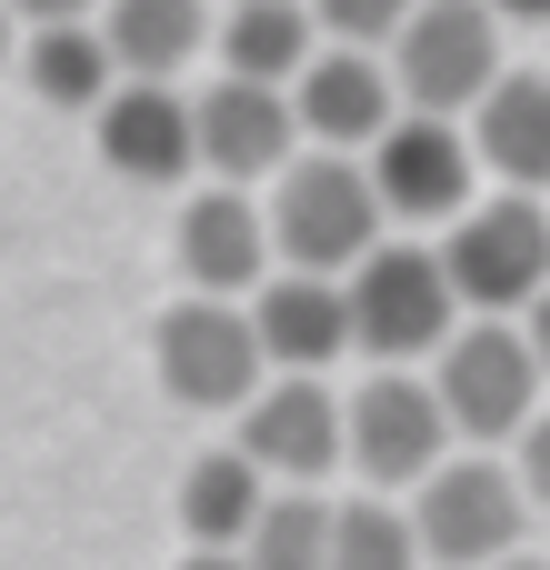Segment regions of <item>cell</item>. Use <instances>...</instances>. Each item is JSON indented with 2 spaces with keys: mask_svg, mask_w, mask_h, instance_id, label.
<instances>
[{
  "mask_svg": "<svg viewBox=\"0 0 550 570\" xmlns=\"http://www.w3.org/2000/svg\"><path fill=\"white\" fill-rule=\"evenodd\" d=\"M261 210H271L281 271H331V281H351V271L381 250V190H371V160H351V150L291 160Z\"/></svg>",
  "mask_w": 550,
  "mask_h": 570,
  "instance_id": "1",
  "label": "cell"
},
{
  "mask_svg": "<svg viewBox=\"0 0 550 570\" xmlns=\"http://www.w3.org/2000/svg\"><path fill=\"white\" fill-rule=\"evenodd\" d=\"M150 361H160V391H170L180 411H240V401L271 381V351H261L251 301H220V291L170 301L160 331H150Z\"/></svg>",
  "mask_w": 550,
  "mask_h": 570,
  "instance_id": "2",
  "label": "cell"
},
{
  "mask_svg": "<svg viewBox=\"0 0 550 570\" xmlns=\"http://www.w3.org/2000/svg\"><path fill=\"white\" fill-rule=\"evenodd\" d=\"M351 341L381 361V371H401V361H431L451 331H461V291H451V271H441V250H411V240H381L351 281Z\"/></svg>",
  "mask_w": 550,
  "mask_h": 570,
  "instance_id": "3",
  "label": "cell"
},
{
  "mask_svg": "<svg viewBox=\"0 0 550 570\" xmlns=\"http://www.w3.org/2000/svg\"><path fill=\"white\" fill-rule=\"evenodd\" d=\"M541 381L550 371L521 321H471V331H451L431 351V391H441L461 441H521L531 411H541Z\"/></svg>",
  "mask_w": 550,
  "mask_h": 570,
  "instance_id": "4",
  "label": "cell"
},
{
  "mask_svg": "<svg viewBox=\"0 0 550 570\" xmlns=\"http://www.w3.org/2000/svg\"><path fill=\"white\" fill-rule=\"evenodd\" d=\"M411 531H421V551H431L441 570H491V561L521 551V531H531V491H521L511 461L461 451V461H441V471L421 481Z\"/></svg>",
  "mask_w": 550,
  "mask_h": 570,
  "instance_id": "5",
  "label": "cell"
},
{
  "mask_svg": "<svg viewBox=\"0 0 550 570\" xmlns=\"http://www.w3.org/2000/svg\"><path fill=\"white\" fill-rule=\"evenodd\" d=\"M441 271L461 291V311H531L550 291V210L531 190H501V200H471L441 240Z\"/></svg>",
  "mask_w": 550,
  "mask_h": 570,
  "instance_id": "6",
  "label": "cell"
},
{
  "mask_svg": "<svg viewBox=\"0 0 550 570\" xmlns=\"http://www.w3.org/2000/svg\"><path fill=\"white\" fill-rule=\"evenodd\" d=\"M501 70H511V60H501V10H491V0H421L411 30L391 40L401 100H411V110H441V120L481 110V90H491Z\"/></svg>",
  "mask_w": 550,
  "mask_h": 570,
  "instance_id": "7",
  "label": "cell"
},
{
  "mask_svg": "<svg viewBox=\"0 0 550 570\" xmlns=\"http://www.w3.org/2000/svg\"><path fill=\"white\" fill-rule=\"evenodd\" d=\"M341 421H351V471L371 481V491H421L441 461H451V411H441V391L421 381V371H371L351 401H341Z\"/></svg>",
  "mask_w": 550,
  "mask_h": 570,
  "instance_id": "8",
  "label": "cell"
},
{
  "mask_svg": "<svg viewBox=\"0 0 550 570\" xmlns=\"http://www.w3.org/2000/svg\"><path fill=\"white\" fill-rule=\"evenodd\" d=\"M240 451H251L281 491H321V481L351 461L341 391H321V371H271V381L240 401Z\"/></svg>",
  "mask_w": 550,
  "mask_h": 570,
  "instance_id": "9",
  "label": "cell"
},
{
  "mask_svg": "<svg viewBox=\"0 0 550 570\" xmlns=\"http://www.w3.org/2000/svg\"><path fill=\"white\" fill-rule=\"evenodd\" d=\"M471 170H481V150L441 110H411V120H391L371 140V190H381L391 220H461L471 210Z\"/></svg>",
  "mask_w": 550,
  "mask_h": 570,
  "instance_id": "10",
  "label": "cell"
},
{
  "mask_svg": "<svg viewBox=\"0 0 550 570\" xmlns=\"http://www.w3.org/2000/svg\"><path fill=\"white\" fill-rule=\"evenodd\" d=\"M90 130H100V160L140 190H170L200 170V100H180L170 80H120L90 110Z\"/></svg>",
  "mask_w": 550,
  "mask_h": 570,
  "instance_id": "11",
  "label": "cell"
},
{
  "mask_svg": "<svg viewBox=\"0 0 550 570\" xmlns=\"http://www.w3.org/2000/svg\"><path fill=\"white\" fill-rule=\"evenodd\" d=\"M291 150H301V110H291V90L281 80H210L200 90V170L210 180H281L291 170Z\"/></svg>",
  "mask_w": 550,
  "mask_h": 570,
  "instance_id": "12",
  "label": "cell"
},
{
  "mask_svg": "<svg viewBox=\"0 0 550 570\" xmlns=\"http://www.w3.org/2000/svg\"><path fill=\"white\" fill-rule=\"evenodd\" d=\"M291 110H301V140H321V150H371V140L401 120V80L381 70V50L331 40V50H311V70L291 80Z\"/></svg>",
  "mask_w": 550,
  "mask_h": 570,
  "instance_id": "13",
  "label": "cell"
},
{
  "mask_svg": "<svg viewBox=\"0 0 550 570\" xmlns=\"http://www.w3.org/2000/svg\"><path fill=\"white\" fill-rule=\"evenodd\" d=\"M271 210L251 200V190H230V180H210L190 210H180V281L190 291H220V301H251L261 281H271Z\"/></svg>",
  "mask_w": 550,
  "mask_h": 570,
  "instance_id": "14",
  "label": "cell"
},
{
  "mask_svg": "<svg viewBox=\"0 0 550 570\" xmlns=\"http://www.w3.org/2000/svg\"><path fill=\"white\" fill-rule=\"evenodd\" d=\"M251 321H261L271 371H331L341 351H361L351 341V291L331 271H271L251 291Z\"/></svg>",
  "mask_w": 550,
  "mask_h": 570,
  "instance_id": "15",
  "label": "cell"
},
{
  "mask_svg": "<svg viewBox=\"0 0 550 570\" xmlns=\"http://www.w3.org/2000/svg\"><path fill=\"white\" fill-rule=\"evenodd\" d=\"M471 150L501 190H550V70H501L471 110Z\"/></svg>",
  "mask_w": 550,
  "mask_h": 570,
  "instance_id": "16",
  "label": "cell"
},
{
  "mask_svg": "<svg viewBox=\"0 0 550 570\" xmlns=\"http://www.w3.org/2000/svg\"><path fill=\"white\" fill-rule=\"evenodd\" d=\"M271 471L230 441V451H200L190 471H180V531H190V551H240L251 531H261V511H271Z\"/></svg>",
  "mask_w": 550,
  "mask_h": 570,
  "instance_id": "17",
  "label": "cell"
},
{
  "mask_svg": "<svg viewBox=\"0 0 550 570\" xmlns=\"http://www.w3.org/2000/svg\"><path fill=\"white\" fill-rule=\"evenodd\" d=\"M100 40L120 80H180V60L210 40V0H100Z\"/></svg>",
  "mask_w": 550,
  "mask_h": 570,
  "instance_id": "18",
  "label": "cell"
},
{
  "mask_svg": "<svg viewBox=\"0 0 550 570\" xmlns=\"http://www.w3.org/2000/svg\"><path fill=\"white\" fill-rule=\"evenodd\" d=\"M20 70H30V90H40L50 110H100V100L120 90V60H110L100 20H50V30H30V40H20Z\"/></svg>",
  "mask_w": 550,
  "mask_h": 570,
  "instance_id": "19",
  "label": "cell"
},
{
  "mask_svg": "<svg viewBox=\"0 0 550 570\" xmlns=\"http://www.w3.org/2000/svg\"><path fill=\"white\" fill-rule=\"evenodd\" d=\"M311 30H321V10H301V0H230V20H220V70L291 90V80L311 70Z\"/></svg>",
  "mask_w": 550,
  "mask_h": 570,
  "instance_id": "20",
  "label": "cell"
},
{
  "mask_svg": "<svg viewBox=\"0 0 550 570\" xmlns=\"http://www.w3.org/2000/svg\"><path fill=\"white\" fill-rule=\"evenodd\" d=\"M421 531L411 511H391V491H361V501H331V570H421Z\"/></svg>",
  "mask_w": 550,
  "mask_h": 570,
  "instance_id": "21",
  "label": "cell"
},
{
  "mask_svg": "<svg viewBox=\"0 0 550 570\" xmlns=\"http://www.w3.org/2000/svg\"><path fill=\"white\" fill-rule=\"evenodd\" d=\"M251 570H331V501L321 491H271L261 531L240 541Z\"/></svg>",
  "mask_w": 550,
  "mask_h": 570,
  "instance_id": "22",
  "label": "cell"
},
{
  "mask_svg": "<svg viewBox=\"0 0 550 570\" xmlns=\"http://www.w3.org/2000/svg\"><path fill=\"white\" fill-rule=\"evenodd\" d=\"M311 10H321V30H331V40L381 50V40H401V30H411V10H421V0H311Z\"/></svg>",
  "mask_w": 550,
  "mask_h": 570,
  "instance_id": "23",
  "label": "cell"
},
{
  "mask_svg": "<svg viewBox=\"0 0 550 570\" xmlns=\"http://www.w3.org/2000/svg\"><path fill=\"white\" fill-rule=\"evenodd\" d=\"M511 471H521V491H531V511H550V411H531V431L511 441Z\"/></svg>",
  "mask_w": 550,
  "mask_h": 570,
  "instance_id": "24",
  "label": "cell"
},
{
  "mask_svg": "<svg viewBox=\"0 0 550 570\" xmlns=\"http://www.w3.org/2000/svg\"><path fill=\"white\" fill-rule=\"evenodd\" d=\"M10 20L50 30V20H100V0H10Z\"/></svg>",
  "mask_w": 550,
  "mask_h": 570,
  "instance_id": "25",
  "label": "cell"
},
{
  "mask_svg": "<svg viewBox=\"0 0 550 570\" xmlns=\"http://www.w3.org/2000/svg\"><path fill=\"white\" fill-rule=\"evenodd\" d=\"M521 331H531V351H541V371H550V291L531 301V311H521Z\"/></svg>",
  "mask_w": 550,
  "mask_h": 570,
  "instance_id": "26",
  "label": "cell"
},
{
  "mask_svg": "<svg viewBox=\"0 0 550 570\" xmlns=\"http://www.w3.org/2000/svg\"><path fill=\"white\" fill-rule=\"evenodd\" d=\"M180 570H251V561H240V551H190Z\"/></svg>",
  "mask_w": 550,
  "mask_h": 570,
  "instance_id": "27",
  "label": "cell"
},
{
  "mask_svg": "<svg viewBox=\"0 0 550 570\" xmlns=\"http://www.w3.org/2000/svg\"><path fill=\"white\" fill-rule=\"evenodd\" d=\"M501 20H550V0H491Z\"/></svg>",
  "mask_w": 550,
  "mask_h": 570,
  "instance_id": "28",
  "label": "cell"
},
{
  "mask_svg": "<svg viewBox=\"0 0 550 570\" xmlns=\"http://www.w3.org/2000/svg\"><path fill=\"white\" fill-rule=\"evenodd\" d=\"M10 30H20V20H10V0H0V60H10Z\"/></svg>",
  "mask_w": 550,
  "mask_h": 570,
  "instance_id": "29",
  "label": "cell"
},
{
  "mask_svg": "<svg viewBox=\"0 0 550 570\" xmlns=\"http://www.w3.org/2000/svg\"><path fill=\"white\" fill-rule=\"evenodd\" d=\"M491 570H550V561H521V551H511V561H491Z\"/></svg>",
  "mask_w": 550,
  "mask_h": 570,
  "instance_id": "30",
  "label": "cell"
}]
</instances>
